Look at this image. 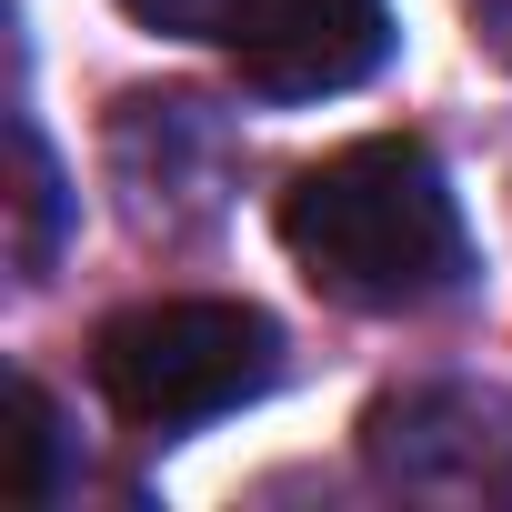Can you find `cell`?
I'll return each instance as SVG.
<instances>
[{"label":"cell","mask_w":512,"mask_h":512,"mask_svg":"<svg viewBox=\"0 0 512 512\" xmlns=\"http://www.w3.org/2000/svg\"><path fill=\"white\" fill-rule=\"evenodd\" d=\"M272 231L292 251V272L342 312H432L472 282L462 201L432 141L412 131H372L292 171V191L272 201Z\"/></svg>","instance_id":"1"},{"label":"cell","mask_w":512,"mask_h":512,"mask_svg":"<svg viewBox=\"0 0 512 512\" xmlns=\"http://www.w3.org/2000/svg\"><path fill=\"white\" fill-rule=\"evenodd\" d=\"M272 382H282V322L262 302L161 292V302H131L91 332V392L141 442H181L241 402H262Z\"/></svg>","instance_id":"2"},{"label":"cell","mask_w":512,"mask_h":512,"mask_svg":"<svg viewBox=\"0 0 512 512\" xmlns=\"http://www.w3.org/2000/svg\"><path fill=\"white\" fill-rule=\"evenodd\" d=\"M101 171L141 241H201L241 191V131L201 91H131L101 131Z\"/></svg>","instance_id":"3"},{"label":"cell","mask_w":512,"mask_h":512,"mask_svg":"<svg viewBox=\"0 0 512 512\" xmlns=\"http://www.w3.org/2000/svg\"><path fill=\"white\" fill-rule=\"evenodd\" d=\"M362 472L402 502H492V492H512V392L462 382V372L372 392Z\"/></svg>","instance_id":"4"},{"label":"cell","mask_w":512,"mask_h":512,"mask_svg":"<svg viewBox=\"0 0 512 512\" xmlns=\"http://www.w3.org/2000/svg\"><path fill=\"white\" fill-rule=\"evenodd\" d=\"M221 51L262 101H332L392 61V0H241Z\"/></svg>","instance_id":"5"},{"label":"cell","mask_w":512,"mask_h":512,"mask_svg":"<svg viewBox=\"0 0 512 512\" xmlns=\"http://www.w3.org/2000/svg\"><path fill=\"white\" fill-rule=\"evenodd\" d=\"M61 231H71V181H61L41 121L21 111V121H11V272H21V282H51Z\"/></svg>","instance_id":"6"},{"label":"cell","mask_w":512,"mask_h":512,"mask_svg":"<svg viewBox=\"0 0 512 512\" xmlns=\"http://www.w3.org/2000/svg\"><path fill=\"white\" fill-rule=\"evenodd\" d=\"M11 452H21V462H11V502L41 512V502L61 492V472H51V462H61V402H51L31 372H21V432H11Z\"/></svg>","instance_id":"7"},{"label":"cell","mask_w":512,"mask_h":512,"mask_svg":"<svg viewBox=\"0 0 512 512\" xmlns=\"http://www.w3.org/2000/svg\"><path fill=\"white\" fill-rule=\"evenodd\" d=\"M121 11H131L141 31H161V41H221L241 0H121Z\"/></svg>","instance_id":"8"},{"label":"cell","mask_w":512,"mask_h":512,"mask_svg":"<svg viewBox=\"0 0 512 512\" xmlns=\"http://www.w3.org/2000/svg\"><path fill=\"white\" fill-rule=\"evenodd\" d=\"M462 21H472V51L512 71V0H462Z\"/></svg>","instance_id":"9"}]
</instances>
